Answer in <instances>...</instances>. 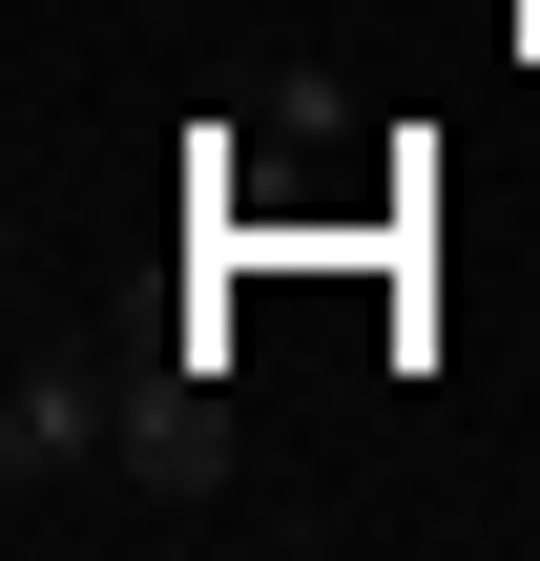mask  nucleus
Segmentation results:
<instances>
[{"mask_svg": "<svg viewBox=\"0 0 540 561\" xmlns=\"http://www.w3.org/2000/svg\"><path fill=\"white\" fill-rule=\"evenodd\" d=\"M104 458H125V375H83V354H21V396H0V500H21V520H62Z\"/></svg>", "mask_w": 540, "mask_h": 561, "instance_id": "nucleus-1", "label": "nucleus"}, {"mask_svg": "<svg viewBox=\"0 0 540 561\" xmlns=\"http://www.w3.org/2000/svg\"><path fill=\"white\" fill-rule=\"evenodd\" d=\"M125 500H229V333H187V354H146L125 375Z\"/></svg>", "mask_w": 540, "mask_h": 561, "instance_id": "nucleus-2", "label": "nucleus"}]
</instances>
